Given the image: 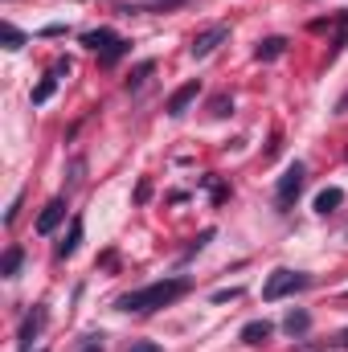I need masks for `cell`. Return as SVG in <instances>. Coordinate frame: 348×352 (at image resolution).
Returning <instances> with one entry per match:
<instances>
[{
  "label": "cell",
  "instance_id": "cell-1",
  "mask_svg": "<svg viewBox=\"0 0 348 352\" xmlns=\"http://www.w3.org/2000/svg\"><path fill=\"white\" fill-rule=\"evenodd\" d=\"M188 287H193L188 278H160V283H148V287H140V291L119 295V303H115V307H119V311L148 316V311H160V307H168L173 299H180Z\"/></svg>",
  "mask_w": 348,
  "mask_h": 352
},
{
  "label": "cell",
  "instance_id": "cell-2",
  "mask_svg": "<svg viewBox=\"0 0 348 352\" xmlns=\"http://www.w3.org/2000/svg\"><path fill=\"white\" fill-rule=\"evenodd\" d=\"M312 278L303 274V270H287V266H279L266 283H262V299L266 303H279V299H287V295H295V291H303Z\"/></svg>",
  "mask_w": 348,
  "mask_h": 352
},
{
  "label": "cell",
  "instance_id": "cell-3",
  "mask_svg": "<svg viewBox=\"0 0 348 352\" xmlns=\"http://www.w3.org/2000/svg\"><path fill=\"white\" fill-rule=\"evenodd\" d=\"M303 180H307V168H303V164L295 160V164H291L287 173L279 176V184H274V201H279V209H287V205H291V201L299 197V188H303Z\"/></svg>",
  "mask_w": 348,
  "mask_h": 352
},
{
  "label": "cell",
  "instance_id": "cell-4",
  "mask_svg": "<svg viewBox=\"0 0 348 352\" xmlns=\"http://www.w3.org/2000/svg\"><path fill=\"white\" fill-rule=\"evenodd\" d=\"M226 37H230V25H213V29H205V33H197V37H193L188 54H193V58H209Z\"/></svg>",
  "mask_w": 348,
  "mask_h": 352
},
{
  "label": "cell",
  "instance_id": "cell-5",
  "mask_svg": "<svg viewBox=\"0 0 348 352\" xmlns=\"http://www.w3.org/2000/svg\"><path fill=\"white\" fill-rule=\"evenodd\" d=\"M197 94H201V82L193 78V82H184V87H176L173 94H168V102H164V111L173 115V119H180L193 102H197Z\"/></svg>",
  "mask_w": 348,
  "mask_h": 352
},
{
  "label": "cell",
  "instance_id": "cell-6",
  "mask_svg": "<svg viewBox=\"0 0 348 352\" xmlns=\"http://www.w3.org/2000/svg\"><path fill=\"white\" fill-rule=\"evenodd\" d=\"M62 217H66V201L62 197H54L45 209H41V217H37V234L45 238V234H54L58 226H62Z\"/></svg>",
  "mask_w": 348,
  "mask_h": 352
},
{
  "label": "cell",
  "instance_id": "cell-7",
  "mask_svg": "<svg viewBox=\"0 0 348 352\" xmlns=\"http://www.w3.org/2000/svg\"><path fill=\"white\" fill-rule=\"evenodd\" d=\"M41 324H45V307L37 303V307H33V311L25 316V324H21V336H17V340H21V352L33 349V336L41 332Z\"/></svg>",
  "mask_w": 348,
  "mask_h": 352
},
{
  "label": "cell",
  "instance_id": "cell-8",
  "mask_svg": "<svg viewBox=\"0 0 348 352\" xmlns=\"http://www.w3.org/2000/svg\"><path fill=\"white\" fill-rule=\"evenodd\" d=\"M115 41H119V33H115V29H90L87 37H83V45H90L94 54H107Z\"/></svg>",
  "mask_w": 348,
  "mask_h": 352
},
{
  "label": "cell",
  "instance_id": "cell-9",
  "mask_svg": "<svg viewBox=\"0 0 348 352\" xmlns=\"http://www.w3.org/2000/svg\"><path fill=\"white\" fill-rule=\"evenodd\" d=\"M345 205V188H324V192H316V213H336Z\"/></svg>",
  "mask_w": 348,
  "mask_h": 352
},
{
  "label": "cell",
  "instance_id": "cell-10",
  "mask_svg": "<svg viewBox=\"0 0 348 352\" xmlns=\"http://www.w3.org/2000/svg\"><path fill=\"white\" fill-rule=\"evenodd\" d=\"M283 54H287V41H283V37H266V41H259V50H254L259 62H274V58H283Z\"/></svg>",
  "mask_w": 348,
  "mask_h": 352
},
{
  "label": "cell",
  "instance_id": "cell-11",
  "mask_svg": "<svg viewBox=\"0 0 348 352\" xmlns=\"http://www.w3.org/2000/svg\"><path fill=\"white\" fill-rule=\"evenodd\" d=\"M78 242H83V217H74V221H70L66 242H58V258H70V254L78 250Z\"/></svg>",
  "mask_w": 348,
  "mask_h": 352
},
{
  "label": "cell",
  "instance_id": "cell-12",
  "mask_svg": "<svg viewBox=\"0 0 348 352\" xmlns=\"http://www.w3.org/2000/svg\"><path fill=\"white\" fill-rule=\"evenodd\" d=\"M270 332H274V328H270L266 320H250V324L242 328V340H246V344H266V340H270Z\"/></svg>",
  "mask_w": 348,
  "mask_h": 352
},
{
  "label": "cell",
  "instance_id": "cell-13",
  "mask_svg": "<svg viewBox=\"0 0 348 352\" xmlns=\"http://www.w3.org/2000/svg\"><path fill=\"white\" fill-rule=\"evenodd\" d=\"M21 263H25V250H21V246H8V250H4V258H0V274H4V278H12V274L21 270Z\"/></svg>",
  "mask_w": 348,
  "mask_h": 352
},
{
  "label": "cell",
  "instance_id": "cell-14",
  "mask_svg": "<svg viewBox=\"0 0 348 352\" xmlns=\"http://www.w3.org/2000/svg\"><path fill=\"white\" fill-rule=\"evenodd\" d=\"M283 328H287V336H303V332L312 328V316H307V311H291V316L283 320Z\"/></svg>",
  "mask_w": 348,
  "mask_h": 352
},
{
  "label": "cell",
  "instance_id": "cell-15",
  "mask_svg": "<svg viewBox=\"0 0 348 352\" xmlns=\"http://www.w3.org/2000/svg\"><path fill=\"white\" fill-rule=\"evenodd\" d=\"M54 90H58V78H54V74H45V78L37 82V90H33V107L50 102V98H54Z\"/></svg>",
  "mask_w": 348,
  "mask_h": 352
},
{
  "label": "cell",
  "instance_id": "cell-16",
  "mask_svg": "<svg viewBox=\"0 0 348 352\" xmlns=\"http://www.w3.org/2000/svg\"><path fill=\"white\" fill-rule=\"evenodd\" d=\"M0 37H4V50H21V45H25V33H21L17 25H8V21L0 25Z\"/></svg>",
  "mask_w": 348,
  "mask_h": 352
},
{
  "label": "cell",
  "instance_id": "cell-17",
  "mask_svg": "<svg viewBox=\"0 0 348 352\" xmlns=\"http://www.w3.org/2000/svg\"><path fill=\"white\" fill-rule=\"evenodd\" d=\"M152 70H156V62H140V66H135V74L127 78V90H140L144 82H148V74H152Z\"/></svg>",
  "mask_w": 348,
  "mask_h": 352
},
{
  "label": "cell",
  "instance_id": "cell-18",
  "mask_svg": "<svg viewBox=\"0 0 348 352\" xmlns=\"http://www.w3.org/2000/svg\"><path fill=\"white\" fill-rule=\"evenodd\" d=\"M127 50H131V45H127V41H123V37H119V41H115V45H111V50H107V54H98V62H102V66H115V62H119V58H123V54H127Z\"/></svg>",
  "mask_w": 348,
  "mask_h": 352
},
{
  "label": "cell",
  "instance_id": "cell-19",
  "mask_svg": "<svg viewBox=\"0 0 348 352\" xmlns=\"http://www.w3.org/2000/svg\"><path fill=\"white\" fill-rule=\"evenodd\" d=\"M209 111H213L217 119H226V115L234 111V98H230V94H213V98H209Z\"/></svg>",
  "mask_w": 348,
  "mask_h": 352
},
{
  "label": "cell",
  "instance_id": "cell-20",
  "mask_svg": "<svg viewBox=\"0 0 348 352\" xmlns=\"http://www.w3.org/2000/svg\"><path fill=\"white\" fill-rule=\"evenodd\" d=\"M345 45H348V12H340V16H336V45H332V50L340 54Z\"/></svg>",
  "mask_w": 348,
  "mask_h": 352
},
{
  "label": "cell",
  "instance_id": "cell-21",
  "mask_svg": "<svg viewBox=\"0 0 348 352\" xmlns=\"http://www.w3.org/2000/svg\"><path fill=\"white\" fill-rule=\"evenodd\" d=\"M242 291L238 287H230V291H213V303H230V299H238Z\"/></svg>",
  "mask_w": 348,
  "mask_h": 352
},
{
  "label": "cell",
  "instance_id": "cell-22",
  "mask_svg": "<svg viewBox=\"0 0 348 352\" xmlns=\"http://www.w3.org/2000/svg\"><path fill=\"white\" fill-rule=\"evenodd\" d=\"M148 197H152V180H140V188H135V201H140V205H144V201H148Z\"/></svg>",
  "mask_w": 348,
  "mask_h": 352
},
{
  "label": "cell",
  "instance_id": "cell-23",
  "mask_svg": "<svg viewBox=\"0 0 348 352\" xmlns=\"http://www.w3.org/2000/svg\"><path fill=\"white\" fill-rule=\"evenodd\" d=\"M328 344H332V349H348V328H345V332H336V336H332Z\"/></svg>",
  "mask_w": 348,
  "mask_h": 352
},
{
  "label": "cell",
  "instance_id": "cell-24",
  "mask_svg": "<svg viewBox=\"0 0 348 352\" xmlns=\"http://www.w3.org/2000/svg\"><path fill=\"white\" fill-rule=\"evenodd\" d=\"M66 33V25H50V29H41V37H62Z\"/></svg>",
  "mask_w": 348,
  "mask_h": 352
},
{
  "label": "cell",
  "instance_id": "cell-25",
  "mask_svg": "<svg viewBox=\"0 0 348 352\" xmlns=\"http://www.w3.org/2000/svg\"><path fill=\"white\" fill-rule=\"evenodd\" d=\"M131 352H160V344H135Z\"/></svg>",
  "mask_w": 348,
  "mask_h": 352
},
{
  "label": "cell",
  "instance_id": "cell-26",
  "mask_svg": "<svg viewBox=\"0 0 348 352\" xmlns=\"http://www.w3.org/2000/svg\"><path fill=\"white\" fill-rule=\"evenodd\" d=\"M83 352H102V344H98V340L90 336V344H87V349H83Z\"/></svg>",
  "mask_w": 348,
  "mask_h": 352
},
{
  "label": "cell",
  "instance_id": "cell-27",
  "mask_svg": "<svg viewBox=\"0 0 348 352\" xmlns=\"http://www.w3.org/2000/svg\"><path fill=\"white\" fill-rule=\"evenodd\" d=\"M336 111H340V115H348V94L340 98V102H336Z\"/></svg>",
  "mask_w": 348,
  "mask_h": 352
},
{
  "label": "cell",
  "instance_id": "cell-28",
  "mask_svg": "<svg viewBox=\"0 0 348 352\" xmlns=\"http://www.w3.org/2000/svg\"><path fill=\"white\" fill-rule=\"evenodd\" d=\"M160 4H164V8H173V4H184V0H160Z\"/></svg>",
  "mask_w": 348,
  "mask_h": 352
}]
</instances>
